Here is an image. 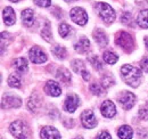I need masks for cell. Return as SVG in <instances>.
Wrapping results in <instances>:
<instances>
[{
	"label": "cell",
	"instance_id": "cell-1",
	"mask_svg": "<svg viewBox=\"0 0 148 139\" xmlns=\"http://www.w3.org/2000/svg\"><path fill=\"white\" fill-rule=\"evenodd\" d=\"M121 73H122V78L125 81V83L131 87L136 88L141 83L143 73L139 69H137L130 64H127L121 67Z\"/></svg>",
	"mask_w": 148,
	"mask_h": 139
},
{
	"label": "cell",
	"instance_id": "cell-2",
	"mask_svg": "<svg viewBox=\"0 0 148 139\" xmlns=\"http://www.w3.org/2000/svg\"><path fill=\"white\" fill-rule=\"evenodd\" d=\"M9 130L12 135L16 137V139H30V135H31L30 128L25 122L21 120L13 122L9 127Z\"/></svg>",
	"mask_w": 148,
	"mask_h": 139
},
{
	"label": "cell",
	"instance_id": "cell-3",
	"mask_svg": "<svg viewBox=\"0 0 148 139\" xmlns=\"http://www.w3.org/2000/svg\"><path fill=\"white\" fill-rule=\"evenodd\" d=\"M96 8L98 10V14L99 16L103 18L106 23H112L115 21V10L112 8L108 3H105V2H98L96 5Z\"/></svg>",
	"mask_w": 148,
	"mask_h": 139
},
{
	"label": "cell",
	"instance_id": "cell-4",
	"mask_svg": "<svg viewBox=\"0 0 148 139\" xmlns=\"http://www.w3.org/2000/svg\"><path fill=\"white\" fill-rule=\"evenodd\" d=\"M115 42L117 46H120L121 48H123L125 52H130L133 49V39L132 36L127 33V32H119L116 35V39H115Z\"/></svg>",
	"mask_w": 148,
	"mask_h": 139
},
{
	"label": "cell",
	"instance_id": "cell-5",
	"mask_svg": "<svg viewBox=\"0 0 148 139\" xmlns=\"http://www.w3.org/2000/svg\"><path fill=\"white\" fill-rule=\"evenodd\" d=\"M70 16L74 23H76L77 25H81V26L86 25L88 22V14L86 13V10L83 8H80V7L73 8L70 12Z\"/></svg>",
	"mask_w": 148,
	"mask_h": 139
},
{
	"label": "cell",
	"instance_id": "cell-6",
	"mask_svg": "<svg viewBox=\"0 0 148 139\" xmlns=\"http://www.w3.org/2000/svg\"><path fill=\"white\" fill-rule=\"evenodd\" d=\"M29 57H30L31 62H33L34 64H42L47 61V55L40 47H37V46H33L30 49Z\"/></svg>",
	"mask_w": 148,
	"mask_h": 139
},
{
	"label": "cell",
	"instance_id": "cell-7",
	"mask_svg": "<svg viewBox=\"0 0 148 139\" xmlns=\"http://www.w3.org/2000/svg\"><path fill=\"white\" fill-rule=\"evenodd\" d=\"M81 122L84 128L92 129L97 125V119L91 109H87L81 114Z\"/></svg>",
	"mask_w": 148,
	"mask_h": 139
},
{
	"label": "cell",
	"instance_id": "cell-8",
	"mask_svg": "<svg viewBox=\"0 0 148 139\" xmlns=\"http://www.w3.org/2000/svg\"><path fill=\"white\" fill-rule=\"evenodd\" d=\"M119 102L124 109H131L136 103V96L130 91H124L119 97Z\"/></svg>",
	"mask_w": 148,
	"mask_h": 139
},
{
	"label": "cell",
	"instance_id": "cell-9",
	"mask_svg": "<svg viewBox=\"0 0 148 139\" xmlns=\"http://www.w3.org/2000/svg\"><path fill=\"white\" fill-rule=\"evenodd\" d=\"M100 111H101V114H103L105 118H108V119L114 118L115 114H116L115 104H114L113 102H111V100H105V102L101 104Z\"/></svg>",
	"mask_w": 148,
	"mask_h": 139
},
{
	"label": "cell",
	"instance_id": "cell-10",
	"mask_svg": "<svg viewBox=\"0 0 148 139\" xmlns=\"http://www.w3.org/2000/svg\"><path fill=\"white\" fill-rule=\"evenodd\" d=\"M40 136L42 139H60L59 131L54 127H45L42 128Z\"/></svg>",
	"mask_w": 148,
	"mask_h": 139
},
{
	"label": "cell",
	"instance_id": "cell-11",
	"mask_svg": "<svg viewBox=\"0 0 148 139\" xmlns=\"http://www.w3.org/2000/svg\"><path fill=\"white\" fill-rule=\"evenodd\" d=\"M45 91L51 97H58L62 94V89H60V86L58 85V82L51 81V80L47 81V83L45 86Z\"/></svg>",
	"mask_w": 148,
	"mask_h": 139
},
{
	"label": "cell",
	"instance_id": "cell-12",
	"mask_svg": "<svg viewBox=\"0 0 148 139\" xmlns=\"http://www.w3.org/2000/svg\"><path fill=\"white\" fill-rule=\"evenodd\" d=\"M79 104H80V100H79V97L76 95H69L65 99L64 108H65V111H67L70 113H73L74 111L77 108Z\"/></svg>",
	"mask_w": 148,
	"mask_h": 139
},
{
	"label": "cell",
	"instance_id": "cell-13",
	"mask_svg": "<svg viewBox=\"0 0 148 139\" xmlns=\"http://www.w3.org/2000/svg\"><path fill=\"white\" fill-rule=\"evenodd\" d=\"M22 104L21 99L18 97H15V96H5L2 98V108H17Z\"/></svg>",
	"mask_w": 148,
	"mask_h": 139
},
{
	"label": "cell",
	"instance_id": "cell-14",
	"mask_svg": "<svg viewBox=\"0 0 148 139\" xmlns=\"http://www.w3.org/2000/svg\"><path fill=\"white\" fill-rule=\"evenodd\" d=\"M2 15H3V22L6 25H13L16 21V15H15V12L12 7H5L3 8V12H2Z\"/></svg>",
	"mask_w": 148,
	"mask_h": 139
},
{
	"label": "cell",
	"instance_id": "cell-15",
	"mask_svg": "<svg viewBox=\"0 0 148 139\" xmlns=\"http://www.w3.org/2000/svg\"><path fill=\"white\" fill-rule=\"evenodd\" d=\"M93 39L100 47H105L108 43V39L106 36V33L101 29H97L93 31Z\"/></svg>",
	"mask_w": 148,
	"mask_h": 139
},
{
	"label": "cell",
	"instance_id": "cell-16",
	"mask_svg": "<svg viewBox=\"0 0 148 139\" xmlns=\"http://www.w3.org/2000/svg\"><path fill=\"white\" fill-rule=\"evenodd\" d=\"M90 48V41L87 38H81L75 45H74V49L80 54H86Z\"/></svg>",
	"mask_w": 148,
	"mask_h": 139
},
{
	"label": "cell",
	"instance_id": "cell-17",
	"mask_svg": "<svg viewBox=\"0 0 148 139\" xmlns=\"http://www.w3.org/2000/svg\"><path fill=\"white\" fill-rule=\"evenodd\" d=\"M21 15H22V21H23V23H24L26 26H31V25L33 24V22H34V13H33L32 9L26 8V9H24V10L22 12Z\"/></svg>",
	"mask_w": 148,
	"mask_h": 139
},
{
	"label": "cell",
	"instance_id": "cell-18",
	"mask_svg": "<svg viewBox=\"0 0 148 139\" xmlns=\"http://www.w3.org/2000/svg\"><path fill=\"white\" fill-rule=\"evenodd\" d=\"M117 135L121 139H131L133 136V131L131 129L130 125H122L119 128V131H117Z\"/></svg>",
	"mask_w": 148,
	"mask_h": 139
},
{
	"label": "cell",
	"instance_id": "cell-19",
	"mask_svg": "<svg viewBox=\"0 0 148 139\" xmlns=\"http://www.w3.org/2000/svg\"><path fill=\"white\" fill-rule=\"evenodd\" d=\"M137 23L140 28L148 29V9H143L137 17Z\"/></svg>",
	"mask_w": 148,
	"mask_h": 139
},
{
	"label": "cell",
	"instance_id": "cell-20",
	"mask_svg": "<svg viewBox=\"0 0 148 139\" xmlns=\"http://www.w3.org/2000/svg\"><path fill=\"white\" fill-rule=\"evenodd\" d=\"M14 67L18 73H25L27 71V61L25 58H17L14 61Z\"/></svg>",
	"mask_w": 148,
	"mask_h": 139
},
{
	"label": "cell",
	"instance_id": "cell-21",
	"mask_svg": "<svg viewBox=\"0 0 148 139\" xmlns=\"http://www.w3.org/2000/svg\"><path fill=\"white\" fill-rule=\"evenodd\" d=\"M56 76H57V79L59 81H62V82H64L66 85L71 81V74H70V72L66 69H59L57 71Z\"/></svg>",
	"mask_w": 148,
	"mask_h": 139
},
{
	"label": "cell",
	"instance_id": "cell-22",
	"mask_svg": "<svg viewBox=\"0 0 148 139\" xmlns=\"http://www.w3.org/2000/svg\"><path fill=\"white\" fill-rule=\"evenodd\" d=\"M8 85L12 88H19L21 87V78L17 73H13L10 74V76L8 78Z\"/></svg>",
	"mask_w": 148,
	"mask_h": 139
},
{
	"label": "cell",
	"instance_id": "cell-23",
	"mask_svg": "<svg viewBox=\"0 0 148 139\" xmlns=\"http://www.w3.org/2000/svg\"><path fill=\"white\" fill-rule=\"evenodd\" d=\"M41 34H42V38H43L46 41H48V42H50V41L53 40L51 30H50V23H49V22H46V24H45V28L42 29V32H41Z\"/></svg>",
	"mask_w": 148,
	"mask_h": 139
},
{
	"label": "cell",
	"instance_id": "cell-24",
	"mask_svg": "<svg viewBox=\"0 0 148 139\" xmlns=\"http://www.w3.org/2000/svg\"><path fill=\"white\" fill-rule=\"evenodd\" d=\"M103 57H104V61H105L107 64H111V65L115 64V63L117 62V59H119V56L112 52H105Z\"/></svg>",
	"mask_w": 148,
	"mask_h": 139
},
{
	"label": "cell",
	"instance_id": "cell-25",
	"mask_svg": "<svg viewBox=\"0 0 148 139\" xmlns=\"http://www.w3.org/2000/svg\"><path fill=\"white\" fill-rule=\"evenodd\" d=\"M72 69H73V71L75 72V73H82L84 70H86V65H84V63L82 62V61H79V59H75V61H73L72 62Z\"/></svg>",
	"mask_w": 148,
	"mask_h": 139
},
{
	"label": "cell",
	"instance_id": "cell-26",
	"mask_svg": "<svg viewBox=\"0 0 148 139\" xmlns=\"http://www.w3.org/2000/svg\"><path fill=\"white\" fill-rule=\"evenodd\" d=\"M51 52H53V54L55 55L57 58L64 59V58L66 57V50H65V48L62 47V46H55Z\"/></svg>",
	"mask_w": 148,
	"mask_h": 139
},
{
	"label": "cell",
	"instance_id": "cell-27",
	"mask_svg": "<svg viewBox=\"0 0 148 139\" xmlns=\"http://www.w3.org/2000/svg\"><path fill=\"white\" fill-rule=\"evenodd\" d=\"M58 32H59L60 36H63V38H67L69 34L71 33V26L67 25L66 23H62V24L59 25V28H58Z\"/></svg>",
	"mask_w": 148,
	"mask_h": 139
},
{
	"label": "cell",
	"instance_id": "cell-28",
	"mask_svg": "<svg viewBox=\"0 0 148 139\" xmlns=\"http://www.w3.org/2000/svg\"><path fill=\"white\" fill-rule=\"evenodd\" d=\"M101 82H103V86L105 88H108L113 86L114 85V82H115V80H114V78H113V75L110 74V73H106L104 76H103V79H101Z\"/></svg>",
	"mask_w": 148,
	"mask_h": 139
},
{
	"label": "cell",
	"instance_id": "cell-29",
	"mask_svg": "<svg viewBox=\"0 0 148 139\" xmlns=\"http://www.w3.org/2000/svg\"><path fill=\"white\" fill-rule=\"evenodd\" d=\"M90 90L92 91L95 95H97V96H101L105 91H104V88L101 87L100 85H98V83H92L91 86H90Z\"/></svg>",
	"mask_w": 148,
	"mask_h": 139
},
{
	"label": "cell",
	"instance_id": "cell-30",
	"mask_svg": "<svg viewBox=\"0 0 148 139\" xmlns=\"http://www.w3.org/2000/svg\"><path fill=\"white\" fill-rule=\"evenodd\" d=\"M139 116L141 120H148V104L141 105L139 108Z\"/></svg>",
	"mask_w": 148,
	"mask_h": 139
},
{
	"label": "cell",
	"instance_id": "cell-31",
	"mask_svg": "<svg viewBox=\"0 0 148 139\" xmlns=\"http://www.w3.org/2000/svg\"><path fill=\"white\" fill-rule=\"evenodd\" d=\"M89 62L92 64V66L96 70H100L103 67V64H101V62L99 61V58H98L97 56H91V57H89Z\"/></svg>",
	"mask_w": 148,
	"mask_h": 139
},
{
	"label": "cell",
	"instance_id": "cell-32",
	"mask_svg": "<svg viewBox=\"0 0 148 139\" xmlns=\"http://www.w3.org/2000/svg\"><path fill=\"white\" fill-rule=\"evenodd\" d=\"M37 98V95H34V96H32L31 98H30V102H29V104L30 103H33V105H30L29 107L33 111V109H37L38 107H39V105L41 104V98L40 97H38V99H36Z\"/></svg>",
	"mask_w": 148,
	"mask_h": 139
},
{
	"label": "cell",
	"instance_id": "cell-33",
	"mask_svg": "<svg viewBox=\"0 0 148 139\" xmlns=\"http://www.w3.org/2000/svg\"><path fill=\"white\" fill-rule=\"evenodd\" d=\"M33 1L40 7H49L51 5V0H33Z\"/></svg>",
	"mask_w": 148,
	"mask_h": 139
},
{
	"label": "cell",
	"instance_id": "cell-34",
	"mask_svg": "<svg viewBox=\"0 0 148 139\" xmlns=\"http://www.w3.org/2000/svg\"><path fill=\"white\" fill-rule=\"evenodd\" d=\"M121 21H122V23H124L125 25H130V23H131V21H132L131 15H130L129 13H124V14H122Z\"/></svg>",
	"mask_w": 148,
	"mask_h": 139
},
{
	"label": "cell",
	"instance_id": "cell-35",
	"mask_svg": "<svg viewBox=\"0 0 148 139\" xmlns=\"http://www.w3.org/2000/svg\"><path fill=\"white\" fill-rule=\"evenodd\" d=\"M143 71H145L146 73H148V57H145L143 61H141V64H140Z\"/></svg>",
	"mask_w": 148,
	"mask_h": 139
},
{
	"label": "cell",
	"instance_id": "cell-36",
	"mask_svg": "<svg viewBox=\"0 0 148 139\" xmlns=\"http://www.w3.org/2000/svg\"><path fill=\"white\" fill-rule=\"evenodd\" d=\"M96 139H112V137L108 132L103 131V132H100V133L98 135V137H97Z\"/></svg>",
	"mask_w": 148,
	"mask_h": 139
},
{
	"label": "cell",
	"instance_id": "cell-37",
	"mask_svg": "<svg viewBox=\"0 0 148 139\" xmlns=\"http://www.w3.org/2000/svg\"><path fill=\"white\" fill-rule=\"evenodd\" d=\"M81 75H82V78H83L86 81H88V80L90 79V74H89V72H88L87 70H84V71L81 73Z\"/></svg>",
	"mask_w": 148,
	"mask_h": 139
},
{
	"label": "cell",
	"instance_id": "cell-38",
	"mask_svg": "<svg viewBox=\"0 0 148 139\" xmlns=\"http://www.w3.org/2000/svg\"><path fill=\"white\" fill-rule=\"evenodd\" d=\"M145 45H146V47H147V49H148V36L145 38Z\"/></svg>",
	"mask_w": 148,
	"mask_h": 139
},
{
	"label": "cell",
	"instance_id": "cell-39",
	"mask_svg": "<svg viewBox=\"0 0 148 139\" xmlns=\"http://www.w3.org/2000/svg\"><path fill=\"white\" fill-rule=\"evenodd\" d=\"M9 1H12V2H17L18 0H9Z\"/></svg>",
	"mask_w": 148,
	"mask_h": 139
},
{
	"label": "cell",
	"instance_id": "cell-40",
	"mask_svg": "<svg viewBox=\"0 0 148 139\" xmlns=\"http://www.w3.org/2000/svg\"><path fill=\"white\" fill-rule=\"evenodd\" d=\"M74 139H83V138H82V137H75Z\"/></svg>",
	"mask_w": 148,
	"mask_h": 139
},
{
	"label": "cell",
	"instance_id": "cell-41",
	"mask_svg": "<svg viewBox=\"0 0 148 139\" xmlns=\"http://www.w3.org/2000/svg\"><path fill=\"white\" fill-rule=\"evenodd\" d=\"M65 1H70L71 2V1H76V0H65Z\"/></svg>",
	"mask_w": 148,
	"mask_h": 139
}]
</instances>
